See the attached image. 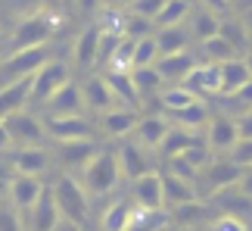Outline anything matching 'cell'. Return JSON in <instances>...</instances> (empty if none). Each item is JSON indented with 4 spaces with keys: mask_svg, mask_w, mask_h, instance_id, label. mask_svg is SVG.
I'll return each mask as SVG.
<instances>
[{
    "mask_svg": "<svg viewBox=\"0 0 252 231\" xmlns=\"http://www.w3.org/2000/svg\"><path fill=\"white\" fill-rule=\"evenodd\" d=\"M165 119H174V125H178V128L196 131V128H202V125L209 122V107H206L202 100H196V103H190V107H184V110H178V113L165 116Z\"/></svg>",
    "mask_w": 252,
    "mask_h": 231,
    "instance_id": "1f68e13d",
    "label": "cell"
},
{
    "mask_svg": "<svg viewBox=\"0 0 252 231\" xmlns=\"http://www.w3.org/2000/svg\"><path fill=\"white\" fill-rule=\"evenodd\" d=\"M196 6L199 9H209V13H215V16H224L227 13V0H196Z\"/></svg>",
    "mask_w": 252,
    "mask_h": 231,
    "instance_id": "bcb514c9",
    "label": "cell"
},
{
    "mask_svg": "<svg viewBox=\"0 0 252 231\" xmlns=\"http://www.w3.org/2000/svg\"><path fill=\"white\" fill-rule=\"evenodd\" d=\"M240 19H243V25H246V35H249V44H252V13H243Z\"/></svg>",
    "mask_w": 252,
    "mask_h": 231,
    "instance_id": "f5cc1de1",
    "label": "cell"
},
{
    "mask_svg": "<svg viewBox=\"0 0 252 231\" xmlns=\"http://www.w3.org/2000/svg\"><path fill=\"white\" fill-rule=\"evenodd\" d=\"M212 231H246V222L240 216H218L212 222Z\"/></svg>",
    "mask_w": 252,
    "mask_h": 231,
    "instance_id": "ee69618b",
    "label": "cell"
},
{
    "mask_svg": "<svg viewBox=\"0 0 252 231\" xmlns=\"http://www.w3.org/2000/svg\"><path fill=\"white\" fill-rule=\"evenodd\" d=\"M168 131H171V122L162 113H147V116H140V122H137V128H134L131 138H134V144H140L143 150H159Z\"/></svg>",
    "mask_w": 252,
    "mask_h": 231,
    "instance_id": "e0dca14e",
    "label": "cell"
},
{
    "mask_svg": "<svg viewBox=\"0 0 252 231\" xmlns=\"http://www.w3.org/2000/svg\"><path fill=\"white\" fill-rule=\"evenodd\" d=\"M174 159H178L184 169H190L193 175L199 178V172L206 169L212 159H215V153H212V150H209V147H206V144H202V141H196V144H190V147L184 150L181 156H174Z\"/></svg>",
    "mask_w": 252,
    "mask_h": 231,
    "instance_id": "d590c367",
    "label": "cell"
},
{
    "mask_svg": "<svg viewBox=\"0 0 252 231\" xmlns=\"http://www.w3.org/2000/svg\"><path fill=\"white\" fill-rule=\"evenodd\" d=\"M134 206L131 200H115V203L106 206V213L100 216V228L103 231H128L131 219H134Z\"/></svg>",
    "mask_w": 252,
    "mask_h": 231,
    "instance_id": "83f0119b",
    "label": "cell"
},
{
    "mask_svg": "<svg viewBox=\"0 0 252 231\" xmlns=\"http://www.w3.org/2000/svg\"><path fill=\"white\" fill-rule=\"evenodd\" d=\"M9 147H13V144H9V134H6V128H3V122H0V159L9 153Z\"/></svg>",
    "mask_w": 252,
    "mask_h": 231,
    "instance_id": "f907efd6",
    "label": "cell"
},
{
    "mask_svg": "<svg viewBox=\"0 0 252 231\" xmlns=\"http://www.w3.org/2000/svg\"><path fill=\"white\" fill-rule=\"evenodd\" d=\"M196 63H199L196 53H193V50H184V53L159 56V60H156V72H159V78L165 81V84H181L193 69H196Z\"/></svg>",
    "mask_w": 252,
    "mask_h": 231,
    "instance_id": "ac0fdd59",
    "label": "cell"
},
{
    "mask_svg": "<svg viewBox=\"0 0 252 231\" xmlns=\"http://www.w3.org/2000/svg\"><path fill=\"white\" fill-rule=\"evenodd\" d=\"M28 222H25V228L28 231H53L56 228V222H60V209H56V200H53V194H50V188H44V194L37 197V203L28 209Z\"/></svg>",
    "mask_w": 252,
    "mask_h": 231,
    "instance_id": "44dd1931",
    "label": "cell"
},
{
    "mask_svg": "<svg viewBox=\"0 0 252 231\" xmlns=\"http://www.w3.org/2000/svg\"><path fill=\"white\" fill-rule=\"evenodd\" d=\"M190 0H168L165 6L159 9V16L153 19V28H168V25H181V22H187V16H190Z\"/></svg>",
    "mask_w": 252,
    "mask_h": 231,
    "instance_id": "8d00e7d4",
    "label": "cell"
},
{
    "mask_svg": "<svg viewBox=\"0 0 252 231\" xmlns=\"http://www.w3.org/2000/svg\"><path fill=\"white\" fill-rule=\"evenodd\" d=\"M65 81H72L69 63H63V60H56V56H53L50 63L41 66V69L32 75V88H28V110H41Z\"/></svg>",
    "mask_w": 252,
    "mask_h": 231,
    "instance_id": "5b68a950",
    "label": "cell"
},
{
    "mask_svg": "<svg viewBox=\"0 0 252 231\" xmlns=\"http://www.w3.org/2000/svg\"><path fill=\"white\" fill-rule=\"evenodd\" d=\"M28 88H32V78L13 81V84H3V88H0V122L13 113L28 110Z\"/></svg>",
    "mask_w": 252,
    "mask_h": 231,
    "instance_id": "d4e9b609",
    "label": "cell"
},
{
    "mask_svg": "<svg viewBox=\"0 0 252 231\" xmlns=\"http://www.w3.org/2000/svg\"><path fill=\"white\" fill-rule=\"evenodd\" d=\"M199 56H202V63L221 66V63H227V60H237V50L221 35H215V38H209V41L199 44Z\"/></svg>",
    "mask_w": 252,
    "mask_h": 231,
    "instance_id": "e575fe53",
    "label": "cell"
},
{
    "mask_svg": "<svg viewBox=\"0 0 252 231\" xmlns=\"http://www.w3.org/2000/svg\"><path fill=\"white\" fill-rule=\"evenodd\" d=\"M3 128L9 134L13 147H44L47 144V131H44V119L34 110H22L3 119Z\"/></svg>",
    "mask_w": 252,
    "mask_h": 231,
    "instance_id": "8992f818",
    "label": "cell"
},
{
    "mask_svg": "<svg viewBox=\"0 0 252 231\" xmlns=\"http://www.w3.org/2000/svg\"><path fill=\"white\" fill-rule=\"evenodd\" d=\"M227 159H234L237 166L249 169V166H252V138H249V141H237V147L227 153Z\"/></svg>",
    "mask_w": 252,
    "mask_h": 231,
    "instance_id": "7bdbcfd3",
    "label": "cell"
},
{
    "mask_svg": "<svg viewBox=\"0 0 252 231\" xmlns=\"http://www.w3.org/2000/svg\"><path fill=\"white\" fill-rule=\"evenodd\" d=\"M206 128V134H202V144L212 150V153H230L237 147V141H240V134H237V122L230 119V116L224 113H215V116H209V122L202 125Z\"/></svg>",
    "mask_w": 252,
    "mask_h": 231,
    "instance_id": "4fadbf2b",
    "label": "cell"
},
{
    "mask_svg": "<svg viewBox=\"0 0 252 231\" xmlns=\"http://www.w3.org/2000/svg\"><path fill=\"white\" fill-rule=\"evenodd\" d=\"M131 203L143 213H162L165 209V194H162V172H147L137 181H131Z\"/></svg>",
    "mask_w": 252,
    "mask_h": 231,
    "instance_id": "30bf717a",
    "label": "cell"
},
{
    "mask_svg": "<svg viewBox=\"0 0 252 231\" xmlns=\"http://www.w3.org/2000/svg\"><path fill=\"white\" fill-rule=\"evenodd\" d=\"M115 156H119V172L125 181H137L140 175L153 172V162H150V150H143L140 144H134L125 138L119 147H115Z\"/></svg>",
    "mask_w": 252,
    "mask_h": 231,
    "instance_id": "2e32d148",
    "label": "cell"
},
{
    "mask_svg": "<svg viewBox=\"0 0 252 231\" xmlns=\"http://www.w3.org/2000/svg\"><path fill=\"white\" fill-rule=\"evenodd\" d=\"M153 41H156V47H159V56H171V53L190 50L193 38H190V32H187V22H181V25L156 28V32H153Z\"/></svg>",
    "mask_w": 252,
    "mask_h": 231,
    "instance_id": "cb8c5ba5",
    "label": "cell"
},
{
    "mask_svg": "<svg viewBox=\"0 0 252 231\" xmlns=\"http://www.w3.org/2000/svg\"><path fill=\"white\" fill-rule=\"evenodd\" d=\"M218 72H221V91H218V97H227V94H234V91H240L243 84H249L252 81V75H249V69H246V63L240 60H227V63H221L218 66Z\"/></svg>",
    "mask_w": 252,
    "mask_h": 231,
    "instance_id": "484cf974",
    "label": "cell"
},
{
    "mask_svg": "<svg viewBox=\"0 0 252 231\" xmlns=\"http://www.w3.org/2000/svg\"><path fill=\"white\" fill-rule=\"evenodd\" d=\"M47 188H50V194L56 200V209H60L63 219H69V222H75V225L87 222V216H91V197L84 194V188L78 185L75 175L60 172Z\"/></svg>",
    "mask_w": 252,
    "mask_h": 231,
    "instance_id": "3957f363",
    "label": "cell"
},
{
    "mask_svg": "<svg viewBox=\"0 0 252 231\" xmlns=\"http://www.w3.org/2000/svg\"><path fill=\"white\" fill-rule=\"evenodd\" d=\"M237 191L243 194L246 203H252V166L243 169V175H240V181H237Z\"/></svg>",
    "mask_w": 252,
    "mask_h": 231,
    "instance_id": "f6af8a7d",
    "label": "cell"
},
{
    "mask_svg": "<svg viewBox=\"0 0 252 231\" xmlns=\"http://www.w3.org/2000/svg\"><path fill=\"white\" fill-rule=\"evenodd\" d=\"M234 3L243 9V13H252V0H234Z\"/></svg>",
    "mask_w": 252,
    "mask_h": 231,
    "instance_id": "db71d44e",
    "label": "cell"
},
{
    "mask_svg": "<svg viewBox=\"0 0 252 231\" xmlns=\"http://www.w3.org/2000/svg\"><path fill=\"white\" fill-rule=\"evenodd\" d=\"M122 32H119V25H100V38H96V66L94 69H106V66L112 63V56L115 50H119V44H122Z\"/></svg>",
    "mask_w": 252,
    "mask_h": 231,
    "instance_id": "f1b7e54d",
    "label": "cell"
},
{
    "mask_svg": "<svg viewBox=\"0 0 252 231\" xmlns=\"http://www.w3.org/2000/svg\"><path fill=\"white\" fill-rule=\"evenodd\" d=\"M53 60V47H32V50H16V53H6L0 60V88L3 84H13V81H25L32 75L47 66Z\"/></svg>",
    "mask_w": 252,
    "mask_h": 231,
    "instance_id": "277c9868",
    "label": "cell"
},
{
    "mask_svg": "<svg viewBox=\"0 0 252 231\" xmlns=\"http://www.w3.org/2000/svg\"><path fill=\"white\" fill-rule=\"evenodd\" d=\"M156 100H159V107L165 110L162 116H171L184 107H190V103H196V97H193L187 88H181V84H165V88L156 94Z\"/></svg>",
    "mask_w": 252,
    "mask_h": 231,
    "instance_id": "4dcf8cb0",
    "label": "cell"
},
{
    "mask_svg": "<svg viewBox=\"0 0 252 231\" xmlns=\"http://www.w3.org/2000/svg\"><path fill=\"white\" fill-rule=\"evenodd\" d=\"M227 3H234V0H227Z\"/></svg>",
    "mask_w": 252,
    "mask_h": 231,
    "instance_id": "9f6ffc18",
    "label": "cell"
},
{
    "mask_svg": "<svg viewBox=\"0 0 252 231\" xmlns=\"http://www.w3.org/2000/svg\"><path fill=\"white\" fill-rule=\"evenodd\" d=\"M47 141H96V125L87 116H65V119H44Z\"/></svg>",
    "mask_w": 252,
    "mask_h": 231,
    "instance_id": "52a82bcc",
    "label": "cell"
},
{
    "mask_svg": "<svg viewBox=\"0 0 252 231\" xmlns=\"http://www.w3.org/2000/svg\"><path fill=\"white\" fill-rule=\"evenodd\" d=\"M209 213H212V209H209V203H202V200H193V203H184V206L168 209V216H171L178 225H196V222H206Z\"/></svg>",
    "mask_w": 252,
    "mask_h": 231,
    "instance_id": "74e56055",
    "label": "cell"
},
{
    "mask_svg": "<svg viewBox=\"0 0 252 231\" xmlns=\"http://www.w3.org/2000/svg\"><path fill=\"white\" fill-rule=\"evenodd\" d=\"M218 22H221V16L215 13H209V9H190V16H187V32L193 41H209V38H215L218 35Z\"/></svg>",
    "mask_w": 252,
    "mask_h": 231,
    "instance_id": "4316f807",
    "label": "cell"
},
{
    "mask_svg": "<svg viewBox=\"0 0 252 231\" xmlns=\"http://www.w3.org/2000/svg\"><path fill=\"white\" fill-rule=\"evenodd\" d=\"M0 231H25V219L6 200H0Z\"/></svg>",
    "mask_w": 252,
    "mask_h": 231,
    "instance_id": "b9f144b4",
    "label": "cell"
},
{
    "mask_svg": "<svg viewBox=\"0 0 252 231\" xmlns=\"http://www.w3.org/2000/svg\"><path fill=\"white\" fill-rule=\"evenodd\" d=\"M243 63H246V69H249V75H252V47L243 53Z\"/></svg>",
    "mask_w": 252,
    "mask_h": 231,
    "instance_id": "11a10c76",
    "label": "cell"
},
{
    "mask_svg": "<svg viewBox=\"0 0 252 231\" xmlns=\"http://www.w3.org/2000/svg\"><path fill=\"white\" fill-rule=\"evenodd\" d=\"M103 78H106V84H109L112 97L119 100V107L140 110V97H137V88H134L131 69H103Z\"/></svg>",
    "mask_w": 252,
    "mask_h": 231,
    "instance_id": "7402d4cb",
    "label": "cell"
},
{
    "mask_svg": "<svg viewBox=\"0 0 252 231\" xmlns=\"http://www.w3.org/2000/svg\"><path fill=\"white\" fill-rule=\"evenodd\" d=\"M53 32H56V16L50 9L47 6L28 9V13H22L13 22V32H9V41H6V53L32 50V47H47Z\"/></svg>",
    "mask_w": 252,
    "mask_h": 231,
    "instance_id": "6da1fadb",
    "label": "cell"
},
{
    "mask_svg": "<svg viewBox=\"0 0 252 231\" xmlns=\"http://www.w3.org/2000/svg\"><path fill=\"white\" fill-rule=\"evenodd\" d=\"M9 178H13V169L0 159V194H3V197H6V188H9Z\"/></svg>",
    "mask_w": 252,
    "mask_h": 231,
    "instance_id": "681fc988",
    "label": "cell"
},
{
    "mask_svg": "<svg viewBox=\"0 0 252 231\" xmlns=\"http://www.w3.org/2000/svg\"><path fill=\"white\" fill-rule=\"evenodd\" d=\"M41 119H65V116H84V97L78 81H65L60 91L41 107Z\"/></svg>",
    "mask_w": 252,
    "mask_h": 231,
    "instance_id": "5bb4252c",
    "label": "cell"
},
{
    "mask_svg": "<svg viewBox=\"0 0 252 231\" xmlns=\"http://www.w3.org/2000/svg\"><path fill=\"white\" fill-rule=\"evenodd\" d=\"M159 60V47L153 41V35L134 41V50H131V69H147V66H156Z\"/></svg>",
    "mask_w": 252,
    "mask_h": 231,
    "instance_id": "f35d334b",
    "label": "cell"
},
{
    "mask_svg": "<svg viewBox=\"0 0 252 231\" xmlns=\"http://www.w3.org/2000/svg\"><path fill=\"white\" fill-rule=\"evenodd\" d=\"M96 38H100V25L91 22V25H84L78 38H75V44H72V63H75V69H94L96 66Z\"/></svg>",
    "mask_w": 252,
    "mask_h": 231,
    "instance_id": "603a6c76",
    "label": "cell"
},
{
    "mask_svg": "<svg viewBox=\"0 0 252 231\" xmlns=\"http://www.w3.org/2000/svg\"><path fill=\"white\" fill-rule=\"evenodd\" d=\"M100 150L96 141H63V144H53L50 150V159L60 166V172H81L87 166V159Z\"/></svg>",
    "mask_w": 252,
    "mask_h": 231,
    "instance_id": "8fae6325",
    "label": "cell"
},
{
    "mask_svg": "<svg viewBox=\"0 0 252 231\" xmlns=\"http://www.w3.org/2000/svg\"><path fill=\"white\" fill-rule=\"evenodd\" d=\"M199 138H196V131H187V128H178V125H171V131L165 134V141H162V147H159V153L165 159H174V156H181L184 150L190 147V144H196Z\"/></svg>",
    "mask_w": 252,
    "mask_h": 231,
    "instance_id": "d6a6232c",
    "label": "cell"
},
{
    "mask_svg": "<svg viewBox=\"0 0 252 231\" xmlns=\"http://www.w3.org/2000/svg\"><path fill=\"white\" fill-rule=\"evenodd\" d=\"M140 110H131V107H112L100 113V119H96V131H103L106 138H115V141H125L131 138L134 128H137L140 122Z\"/></svg>",
    "mask_w": 252,
    "mask_h": 231,
    "instance_id": "9a60e30c",
    "label": "cell"
},
{
    "mask_svg": "<svg viewBox=\"0 0 252 231\" xmlns=\"http://www.w3.org/2000/svg\"><path fill=\"white\" fill-rule=\"evenodd\" d=\"M165 3H168V0H131L125 13H131V16H140V19H147V22H153V19L159 16V9L165 6Z\"/></svg>",
    "mask_w": 252,
    "mask_h": 231,
    "instance_id": "60d3db41",
    "label": "cell"
},
{
    "mask_svg": "<svg viewBox=\"0 0 252 231\" xmlns=\"http://www.w3.org/2000/svg\"><path fill=\"white\" fill-rule=\"evenodd\" d=\"M131 0H103V6L106 9H128Z\"/></svg>",
    "mask_w": 252,
    "mask_h": 231,
    "instance_id": "816d5d0a",
    "label": "cell"
},
{
    "mask_svg": "<svg viewBox=\"0 0 252 231\" xmlns=\"http://www.w3.org/2000/svg\"><path fill=\"white\" fill-rule=\"evenodd\" d=\"M162 194H165V209L193 203V200H202L196 181H187V178L174 175V172H162Z\"/></svg>",
    "mask_w": 252,
    "mask_h": 231,
    "instance_id": "d6986e66",
    "label": "cell"
},
{
    "mask_svg": "<svg viewBox=\"0 0 252 231\" xmlns=\"http://www.w3.org/2000/svg\"><path fill=\"white\" fill-rule=\"evenodd\" d=\"M131 78H134V88H137L140 103L147 100V97H156V94L165 88V81L159 78L156 66H147V69H131Z\"/></svg>",
    "mask_w": 252,
    "mask_h": 231,
    "instance_id": "836d02e7",
    "label": "cell"
},
{
    "mask_svg": "<svg viewBox=\"0 0 252 231\" xmlns=\"http://www.w3.org/2000/svg\"><path fill=\"white\" fill-rule=\"evenodd\" d=\"M3 162L16 172V175H37V178L53 166L47 147H9Z\"/></svg>",
    "mask_w": 252,
    "mask_h": 231,
    "instance_id": "7c38bea8",
    "label": "cell"
},
{
    "mask_svg": "<svg viewBox=\"0 0 252 231\" xmlns=\"http://www.w3.org/2000/svg\"><path fill=\"white\" fill-rule=\"evenodd\" d=\"M44 188H47L44 178H37V175H16V172H13V178H9V188H6V197H3V200L25 219V213L37 203V197L44 194Z\"/></svg>",
    "mask_w": 252,
    "mask_h": 231,
    "instance_id": "ba28073f",
    "label": "cell"
},
{
    "mask_svg": "<svg viewBox=\"0 0 252 231\" xmlns=\"http://www.w3.org/2000/svg\"><path fill=\"white\" fill-rule=\"evenodd\" d=\"M240 175H243V166H237L234 159H212L209 166L199 172L196 185L202 181V188H206V194H224V191L237 188Z\"/></svg>",
    "mask_w": 252,
    "mask_h": 231,
    "instance_id": "9c48e42d",
    "label": "cell"
},
{
    "mask_svg": "<svg viewBox=\"0 0 252 231\" xmlns=\"http://www.w3.org/2000/svg\"><path fill=\"white\" fill-rule=\"evenodd\" d=\"M78 88H81V97H84V110L106 113V110L119 107V100L112 97V91H109V84H106L103 75H87Z\"/></svg>",
    "mask_w": 252,
    "mask_h": 231,
    "instance_id": "ffe728a7",
    "label": "cell"
},
{
    "mask_svg": "<svg viewBox=\"0 0 252 231\" xmlns=\"http://www.w3.org/2000/svg\"><path fill=\"white\" fill-rule=\"evenodd\" d=\"M119 181H122V172H119V156H115L112 147H100L87 159V166L78 172V185L84 188L87 197L112 194Z\"/></svg>",
    "mask_w": 252,
    "mask_h": 231,
    "instance_id": "7a4b0ae2",
    "label": "cell"
},
{
    "mask_svg": "<svg viewBox=\"0 0 252 231\" xmlns=\"http://www.w3.org/2000/svg\"><path fill=\"white\" fill-rule=\"evenodd\" d=\"M218 35L224 38V41L234 47L237 53H246L249 50V35H246V25H243V19L240 16H221V22H218Z\"/></svg>",
    "mask_w": 252,
    "mask_h": 231,
    "instance_id": "f546056e",
    "label": "cell"
},
{
    "mask_svg": "<svg viewBox=\"0 0 252 231\" xmlns=\"http://www.w3.org/2000/svg\"><path fill=\"white\" fill-rule=\"evenodd\" d=\"M100 6H103V0H75V9H78L81 16H94Z\"/></svg>",
    "mask_w": 252,
    "mask_h": 231,
    "instance_id": "c3c4849f",
    "label": "cell"
},
{
    "mask_svg": "<svg viewBox=\"0 0 252 231\" xmlns=\"http://www.w3.org/2000/svg\"><path fill=\"white\" fill-rule=\"evenodd\" d=\"M224 110H227L224 116H230V119H240V116L252 113V81L243 84L240 91L227 94V97H224Z\"/></svg>",
    "mask_w": 252,
    "mask_h": 231,
    "instance_id": "ab89813d",
    "label": "cell"
},
{
    "mask_svg": "<svg viewBox=\"0 0 252 231\" xmlns=\"http://www.w3.org/2000/svg\"><path fill=\"white\" fill-rule=\"evenodd\" d=\"M234 122H237V134H240V141H249V138H252V113L240 116V119H234Z\"/></svg>",
    "mask_w": 252,
    "mask_h": 231,
    "instance_id": "7dc6e473",
    "label": "cell"
}]
</instances>
